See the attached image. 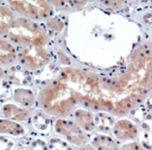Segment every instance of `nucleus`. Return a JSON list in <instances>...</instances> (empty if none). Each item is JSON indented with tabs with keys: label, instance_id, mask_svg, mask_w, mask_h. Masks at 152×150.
I'll return each instance as SVG.
<instances>
[{
	"label": "nucleus",
	"instance_id": "f257e3e1",
	"mask_svg": "<svg viewBox=\"0 0 152 150\" xmlns=\"http://www.w3.org/2000/svg\"><path fill=\"white\" fill-rule=\"evenodd\" d=\"M6 36L20 47L44 46L48 41L47 30L40 22L18 16Z\"/></svg>",
	"mask_w": 152,
	"mask_h": 150
},
{
	"label": "nucleus",
	"instance_id": "f03ea898",
	"mask_svg": "<svg viewBox=\"0 0 152 150\" xmlns=\"http://www.w3.org/2000/svg\"><path fill=\"white\" fill-rule=\"evenodd\" d=\"M19 16L39 22L50 19L54 8L49 0H6Z\"/></svg>",
	"mask_w": 152,
	"mask_h": 150
},
{
	"label": "nucleus",
	"instance_id": "7ed1b4c3",
	"mask_svg": "<svg viewBox=\"0 0 152 150\" xmlns=\"http://www.w3.org/2000/svg\"><path fill=\"white\" fill-rule=\"evenodd\" d=\"M18 50V58L21 63L32 68L42 65L47 58V52L44 46L20 47Z\"/></svg>",
	"mask_w": 152,
	"mask_h": 150
},
{
	"label": "nucleus",
	"instance_id": "20e7f679",
	"mask_svg": "<svg viewBox=\"0 0 152 150\" xmlns=\"http://www.w3.org/2000/svg\"><path fill=\"white\" fill-rule=\"evenodd\" d=\"M5 73L8 81L13 86L25 85L30 81L28 72L18 64L11 65Z\"/></svg>",
	"mask_w": 152,
	"mask_h": 150
},
{
	"label": "nucleus",
	"instance_id": "39448f33",
	"mask_svg": "<svg viewBox=\"0 0 152 150\" xmlns=\"http://www.w3.org/2000/svg\"><path fill=\"white\" fill-rule=\"evenodd\" d=\"M16 14L9 6L0 5V36L9 33L18 18Z\"/></svg>",
	"mask_w": 152,
	"mask_h": 150
},
{
	"label": "nucleus",
	"instance_id": "423d86ee",
	"mask_svg": "<svg viewBox=\"0 0 152 150\" xmlns=\"http://www.w3.org/2000/svg\"><path fill=\"white\" fill-rule=\"evenodd\" d=\"M18 50L8 38L0 37V63L4 65L13 64L18 59Z\"/></svg>",
	"mask_w": 152,
	"mask_h": 150
},
{
	"label": "nucleus",
	"instance_id": "0eeeda50",
	"mask_svg": "<svg viewBox=\"0 0 152 150\" xmlns=\"http://www.w3.org/2000/svg\"><path fill=\"white\" fill-rule=\"evenodd\" d=\"M25 133L26 129L18 121L8 118H0V135L19 137L23 136Z\"/></svg>",
	"mask_w": 152,
	"mask_h": 150
},
{
	"label": "nucleus",
	"instance_id": "6e6552de",
	"mask_svg": "<svg viewBox=\"0 0 152 150\" xmlns=\"http://www.w3.org/2000/svg\"><path fill=\"white\" fill-rule=\"evenodd\" d=\"M54 8L62 12H74L83 8L90 0H49Z\"/></svg>",
	"mask_w": 152,
	"mask_h": 150
},
{
	"label": "nucleus",
	"instance_id": "1a4fd4ad",
	"mask_svg": "<svg viewBox=\"0 0 152 150\" xmlns=\"http://www.w3.org/2000/svg\"><path fill=\"white\" fill-rule=\"evenodd\" d=\"M2 113L5 117L10 119L26 121L28 115L25 111L12 102H7L2 106Z\"/></svg>",
	"mask_w": 152,
	"mask_h": 150
},
{
	"label": "nucleus",
	"instance_id": "9d476101",
	"mask_svg": "<svg viewBox=\"0 0 152 150\" xmlns=\"http://www.w3.org/2000/svg\"><path fill=\"white\" fill-rule=\"evenodd\" d=\"M12 93L15 102L21 105L29 107L33 105L34 97L31 91L26 88L16 87L13 85Z\"/></svg>",
	"mask_w": 152,
	"mask_h": 150
},
{
	"label": "nucleus",
	"instance_id": "9b49d317",
	"mask_svg": "<svg viewBox=\"0 0 152 150\" xmlns=\"http://www.w3.org/2000/svg\"><path fill=\"white\" fill-rule=\"evenodd\" d=\"M12 95L11 85L7 80H0V101L7 100Z\"/></svg>",
	"mask_w": 152,
	"mask_h": 150
},
{
	"label": "nucleus",
	"instance_id": "f8f14e48",
	"mask_svg": "<svg viewBox=\"0 0 152 150\" xmlns=\"http://www.w3.org/2000/svg\"><path fill=\"white\" fill-rule=\"evenodd\" d=\"M102 6L112 9L118 10L123 7L126 0H95Z\"/></svg>",
	"mask_w": 152,
	"mask_h": 150
},
{
	"label": "nucleus",
	"instance_id": "ddd939ff",
	"mask_svg": "<svg viewBox=\"0 0 152 150\" xmlns=\"http://www.w3.org/2000/svg\"><path fill=\"white\" fill-rule=\"evenodd\" d=\"M15 147V143L12 138L0 137V150H12Z\"/></svg>",
	"mask_w": 152,
	"mask_h": 150
},
{
	"label": "nucleus",
	"instance_id": "4468645a",
	"mask_svg": "<svg viewBox=\"0 0 152 150\" xmlns=\"http://www.w3.org/2000/svg\"><path fill=\"white\" fill-rule=\"evenodd\" d=\"M5 75V73L4 71L3 68L0 65V80H2L4 78V76Z\"/></svg>",
	"mask_w": 152,
	"mask_h": 150
},
{
	"label": "nucleus",
	"instance_id": "2eb2a0df",
	"mask_svg": "<svg viewBox=\"0 0 152 150\" xmlns=\"http://www.w3.org/2000/svg\"><path fill=\"white\" fill-rule=\"evenodd\" d=\"M4 0H0V5H1L3 3Z\"/></svg>",
	"mask_w": 152,
	"mask_h": 150
}]
</instances>
